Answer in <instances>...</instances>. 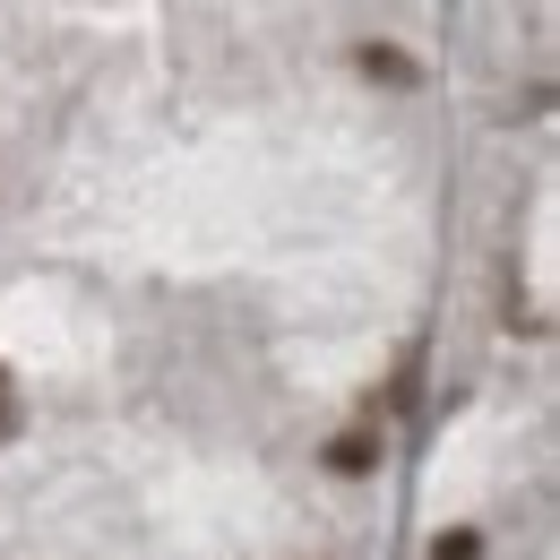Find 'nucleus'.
Instances as JSON below:
<instances>
[{"label":"nucleus","mask_w":560,"mask_h":560,"mask_svg":"<svg viewBox=\"0 0 560 560\" xmlns=\"http://www.w3.org/2000/svg\"><path fill=\"white\" fill-rule=\"evenodd\" d=\"M380 457H388V440H380L371 422H353V431H337V440H328V475H346V483L380 475Z\"/></svg>","instance_id":"1"},{"label":"nucleus","mask_w":560,"mask_h":560,"mask_svg":"<svg viewBox=\"0 0 560 560\" xmlns=\"http://www.w3.org/2000/svg\"><path fill=\"white\" fill-rule=\"evenodd\" d=\"M353 70L371 78V86H397V95H415V86H422V61H415V52H397V44H353Z\"/></svg>","instance_id":"2"},{"label":"nucleus","mask_w":560,"mask_h":560,"mask_svg":"<svg viewBox=\"0 0 560 560\" xmlns=\"http://www.w3.org/2000/svg\"><path fill=\"white\" fill-rule=\"evenodd\" d=\"M431 560H483V535H475V526H457V535H440V544H431Z\"/></svg>","instance_id":"3"},{"label":"nucleus","mask_w":560,"mask_h":560,"mask_svg":"<svg viewBox=\"0 0 560 560\" xmlns=\"http://www.w3.org/2000/svg\"><path fill=\"white\" fill-rule=\"evenodd\" d=\"M18 422H26V406H18V388H9V362H0V440H18Z\"/></svg>","instance_id":"4"}]
</instances>
